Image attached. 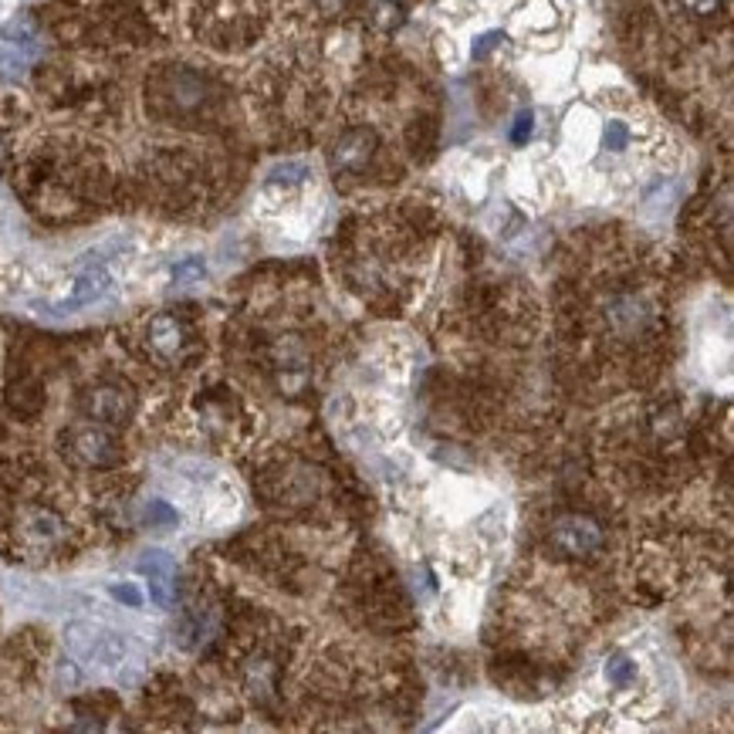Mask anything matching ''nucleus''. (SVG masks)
Here are the masks:
<instances>
[{"label":"nucleus","mask_w":734,"mask_h":734,"mask_svg":"<svg viewBox=\"0 0 734 734\" xmlns=\"http://www.w3.org/2000/svg\"><path fill=\"white\" fill-rule=\"evenodd\" d=\"M531 129H535V115H531V113H518L514 126H511V143L521 146L528 136H531Z\"/></svg>","instance_id":"nucleus-18"},{"label":"nucleus","mask_w":734,"mask_h":734,"mask_svg":"<svg viewBox=\"0 0 734 734\" xmlns=\"http://www.w3.org/2000/svg\"><path fill=\"white\" fill-rule=\"evenodd\" d=\"M204 96H207V85H204L200 75H193V71H173L170 75V105L176 113L196 109L204 102Z\"/></svg>","instance_id":"nucleus-10"},{"label":"nucleus","mask_w":734,"mask_h":734,"mask_svg":"<svg viewBox=\"0 0 734 734\" xmlns=\"http://www.w3.org/2000/svg\"><path fill=\"white\" fill-rule=\"evenodd\" d=\"M501 41H505V34H501V31L480 34L478 41H474V58H480L484 51H491V48H495V45H501Z\"/></svg>","instance_id":"nucleus-19"},{"label":"nucleus","mask_w":734,"mask_h":734,"mask_svg":"<svg viewBox=\"0 0 734 734\" xmlns=\"http://www.w3.org/2000/svg\"><path fill=\"white\" fill-rule=\"evenodd\" d=\"M372 24L380 28V31H396L399 24L406 21V14H403V7L399 4H393V0H372Z\"/></svg>","instance_id":"nucleus-12"},{"label":"nucleus","mask_w":734,"mask_h":734,"mask_svg":"<svg viewBox=\"0 0 734 734\" xmlns=\"http://www.w3.org/2000/svg\"><path fill=\"white\" fill-rule=\"evenodd\" d=\"M630 139H633L630 126L620 122V119H609L606 129H603V146H606L609 153H622V149L630 146Z\"/></svg>","instance_id":"nucleus-14"},{"label":"nucleus","mask_w":734,"mask_h":734,"mask_svg":"<svg viewBox=\"0 0 734 734\" xmlns=\"http://www.w3.org/2000/svg\"><path fill=\"white\" fill-rule=\"evenodd\" d=\"M139 572L149 579L153 603H156V606H170V599H173V575H176L173 559H170L166 552H160V548H153V552H146L143 559H139Z\"/></svg>","instance_id":"nucleus-7"},{"label":"nucleus","mask_w":734,"mask_h":734,"mask_svg":"<svg viewBox=\"0 0 734 734\" xmlns=\"http://www.w3.org/2000/svg\"><path fill=\"white\" fill-rule=\"evenodd\" d=\"M376 153V132L372 129H352L332 149V166L342 173H359Z\"/></svg>","instance_id":"nucleus-6"},{"label":"nucleus","mask_w":734,"mask_h":734,"mask_svg":"<svg viewBox=\"0 0 734 734\" xmlns=\"http://www.w3.org/2000/svg\"><path fill=\"white\" fill-rule=\"evenodd\" d=\"M109 291H113V274L105 271V268H88V271L75 274V278L68 281V288L51 302V312H54V315L79 312V308H85V304L102 302Z\"/></svg>","instance_id":"nucleus-4"},{"label":"nucleus","mask_w":734,"mask_h":734,"mask_svg":"<svg viewBox=\"0 0 734 734\" xmlns=\"http://www.w3.org/2000/svg\"><path fill=\"white\" fill-rule=\"evenodd\" d=\"M21 535H24V542L34 545V548H51V545H58L64 538V525L58 514H51V511L45 508H34L24 514Z\"/></svg>","instance_id":"nucleus-9"},{"label":"nucleus","mask_w":734,"mask_h":734,"mask_svg":"<svg viewBox=\"0 0 734 734\" xmlns=\"http://www.w3.org/2000/svg\"><path fill=\"white\" fill-rule=\"evenodd\" d=\"M0 163H4V153H0Z\"/></svg>","instance_id":"nucleus-21"},{"label":"nucleus","mask_w":734,"mask_h":734,"mask_svg":"<svg viewBox=\"0 0 734 734\" xmlns=\"http://www.w3.org/2000/svg\"><path fill=\"white\" fill-rule=\"evenodd\" d=\"M637 673H639V667H637V660L630 654H613L603 663V677H606V684L609 687H616V690H626V687H633L637 684Z\"/></svg>","instance_id":"nucleus-11"},{"label":"nucleus","mask_w":734,"mask_h":734,"mask_svg":"<svg viewBox=\"0 0 734 734\" xmlns=\"http://www.w3.org/2000/svg\"><path fill=\"white\" fill-rule=\"evenodd\" d=\"M81 410L98 427H126L136 410V399L122 386H96L81 396Z\"/></svg>","instance_id":"nucleus-3"},{"label":"nucleus","mask_w":734,"mask_h":734,"mask_svg":"<svg viewBox=\"0 0 734 734\" xmlns=\"http://www.w3.org/2000/svg\"><path fill=\"white\" fill-rule=\"evenodd\" d=\"M304 176H308V166H304V163H281V166H274L271 170L268 183H285V187H295V183H302Z\"/></svg>","instance_id":"nucleus-16"},{"label":"nucleus","mask_w":734,"mask_h":734,"mask_svg":"<svg viewBox=\"0 0 734 734\" xmlns=\"http://www.w3.org/2000/svg\"><path fill=\"white\" fill-rule=\"evenodd\" d=\"M684 4L694 11V14H714L724 0H684Z\"/></svg>","instance_id":"nucleus-20"},{"label":"nucleus","mask_w":734,"mask_h":734,"mask_svg":"<svg viewBox=\"0 0 734 734\" xmlns=\"http://www.w3.org/2000/svg\"><path fill=\"white\" fill-rule=\"evenodd\" d=\"M204 274H207L204 257H187V261H179L173 268V281L176 285H190V281H200Z\"/></svg>","instance_id":"nucleus-15"},{"label":"nucleus","mask_w":734,"mask_h":734,"mask_svg":"<svg viewBox=\"0 0 734 734\" xmlns=\"http://www.w3.org/2000/svg\"><path fill=\"white\" fill-rule=\"evenodd\" d=\"M109 592H113V599L126 603L129 609H143V603H146L143 589H139L136 582H115V586H109Z\"/></svg>","instance_id":"nucleus-17"},{"label":"nucleus","mask_w":734,"mask_h":734,"mask_svg":"<svg viewBox=\"0 0 734 734\" xmlns=\"http://www.w3.org/2000/svg\"><path fill=\"white\" fill-rule=\"evenodd\" d=\"M68 454L85 467H113L119 461V444L105 427H75L68 430Z\"/></svg>","instance_id":"nucleus-5"},{"label":"nucleus","mask_w":734,"mask_h":734,"mask_svg":"<svg viewBox=\"0 0 734 734\" xmlns=\"http://www.w3.org/2000/svg\"><path fill=\"white\" fill-rule=\"evenodd\" d=\"M606 542L603 525L589 514H562L552 525V545L569 559H589Z\"/></svg>","instance_id":"nucleus-2"},{"label":"nucleus","mask_w":734,"mask_h":734,"mask_svg":"<svg viewBox=\"0 0 734 734\" xmlns=\"http://www.w3.org/2000/svg\"><path fill=\"white\" fill-rule=\"evenodd\" d=\"M146 338H149V346H153L156 355H163V359H176V355L183 352V346H187V329H183V321L176 319V315L160 312V315L149 319Z\"/></svg>","instance_id":"nucleus-8"},{"label":"nucleus","mask_w":734,"mask_h":734,"mask_svg":"<svg viewBox=\"0 0 734 734\" xmlns=\"http://www.w3.org/2000/svg\"><path fill=\"white\" fill-rule=\"evenodd\" d=\"M64 646L79 656L81 663H96V667H119L129 654L126 639L98 622H68Z\"/></svg>","instance_id":"nucleus-1"},{"label":"nucleus","mask_w":734,"mask_h":734,"mask_svg":"<svg viewBox=\"0 0 734 734\" xmlns=\"http://www.w3.org/2000/svg\"><path fill=\"white\" fill-rule=\"evenodd\" d=\"M143 521L149 528H156V531H170V528H176V511L166 505V501H149L143 508Z\"/></svg>","instance_id":"nucleus-13"}]
</instances>
